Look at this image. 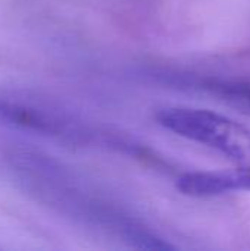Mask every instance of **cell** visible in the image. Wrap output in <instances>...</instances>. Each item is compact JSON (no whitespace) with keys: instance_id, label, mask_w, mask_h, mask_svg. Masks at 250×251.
Masks as SVG:
<instances>
[{"instance_id":"6da1fadb","label":"cell","mask_w":250,"mask_h":251,"mask_svg":"<svg viewBox=\"0 0 250 251\" xmlns=\"http://www.w3.org/2000/svg\"><path fill=\"white\" fill-rule=\"evenodd\" d=\"M156 121L165 129L203 144L236 165H250V129L221 113L197 107H165Z\"/></svg>"},{"instance_id":"7a4b0ae2","label":"cell","mask_w":250,"mask_h":251,"mask_svg":"<svg viewBox=\"0 0 250 251\" xmlns=\"http://www.w3.org/2000/svg\"><path fill=\"white\" fill-rule=\"evenodd\" d=\"M175 187L181 194L196 199L250 191V165H239L234 169L222 171L187 172L177 179Z\"/></svg>"},{"instance_id":"3957f363","label":"cell","mask_w":250,"mask_h":251,"mask_svg":"<svg viewBox=\"0 0 250 251\" xmlns=\"http://www.w3.org/2000/svg\"><path fill=\"white\" fill-rule=\"evenodd\" d=\"M237 97H239L240 100H243V101H245L246 107L249 109V112H250V90H243V91H240V93L237 94Z\"/></svg>"}]
</instances>
